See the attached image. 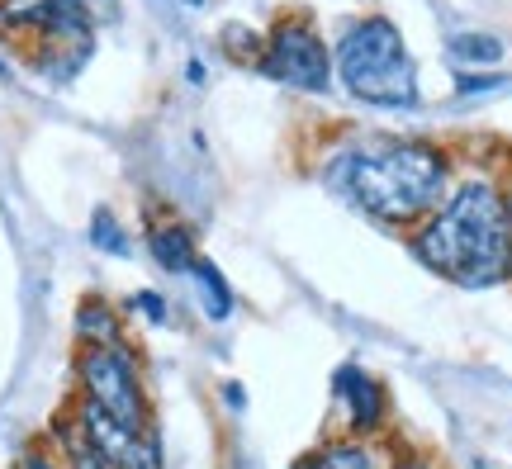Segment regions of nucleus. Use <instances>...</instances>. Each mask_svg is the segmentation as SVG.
<instances>
[{"label": "nucleus", "mask_w": 512, "mask_h": 469, "mask_svg": "<svg viewBox=\"0 0 512 469\" xmlns=\"http://www.w3.org/2000/svg\"><path fill=\"white\" fill-rule=\"evenodd\" d=\"M190 275L200 280V304H204V313L214 318V323H223L228 313H233V289H228V280H223V271L214 266V261H195L190 266Z\"/></svg>", "instance_id": "11"}, {"label": "nucleus", "mask_w": 512, "mask_h": 469, "mask_svg": "<svg viewBox=\"0 0 512 469\" xmlns=\"http://www.w3.org/2000/svg\"><path fill=\"white\" fill-rule=\"evenodd\" d=\"M76 379H81V398L86 403H95L100 413H110L133 436L147 432V389H143V375H138V361H133L128 342L81 346Z\"/></svg>", "instance_id": "4"}, {"label": "nucleus", "mask_w": 512, "mask_h": 469, "mask_svg": "<svg viewBox=\"0 0 512 469\" xmlns=\"http://www.w3.org/2000/svg\"><path fill=\"white\" fill-rule=\"evenodd\" d=\"M337 72L356 100L375 109H413L418 105V67L403 34L389 19H361L337 43Z\"/></svg>", "instance_id": "3"}, {"label": "nucleus", "mask_w": 512, "mask_h": 469, "mask_svg": "<svg viewBox=\"0 0 512 469\" xmlns=\"http://www.w3.org/2000/svg\"><path fill=\"white\" fill-rule=\"evenodd\" d=\"M81 5H86V0H81Z\"/></svg>", "instance_id": "19"}, {"label": "nucleus", "mask_w": 512, "mask_h": 469, "mask_svg": "<svg viewBox=\"0 0 512 469\" xmlns=\"http://www.w3.org/2000/svg\"><path fill=\"white\" fill-rule=\"evenodd\" d=\"M147 247H152V261H157L162 271H171V275H190V266L200 261L195 237H190V228H181V223H162V228H152V233H147Z\"/></svg>", "instance_id": "8"}, {"label": "nucleus", "mask_w": 512, "mask_h": 469, "mask_svg": "<svg viewBox=\"0 0 512 469\" xmlns=\"http://www.w3.org/2000/svg\"><path fill=\"white\" fill-rule=\"evenodd\" d=\"M0 76H5V62H0Z\"/></svg>", "instance_id": "18"}, {"label": "nucleus", "mask_w": 512, "mask_h": 469, "mask_svg": "<svg viewBox=\"0 0 512 469\" xmlns=\"http://www.w3.org/2000/svg\"><path fill=\"white\" fill-rule=\"evenodd\" d=\"M185 5H204V0H185Z\"/></svg>", "instance_id": "17"}, {"label": "nucleus", "mask_w": 512, "mask_h": 469, "mask_svg": "<svg viewBox=\"0 0 512 469\" xmlns=\"http://www.w3.org/2000/svg\"><path fill=\"white\" fill-rule=\"evenodd\" d=\"M451 57L470 62V67H498L503 62V43L494 34H456L451 38Z\"/></svg>", "instance_id": "12"}, {"label": "nucleus", "mask_w": 512, "mask_h": 469, "mask_svg": "<svg viewBox=\"0 0 512 469\" xmlns=\"http://www.w3.org/2000/svg\"><path fill=\"white\" fill-rule=\"evenodd\" d=\"M299 469H380V460L361 441H332V446H318Z\"/></svg>", "instance_id": "10"}, {"label": "nucleus", "mask_w": 512, "mask_h": 469, "mask_svg": "<svg viewBox=\"0 0 512 469\" xmlns=\"http://www.w3.org/2000/svg\"><path fill=\"white\" fill-rule=\"evenodd\" d=\"M53 441H57V460L67 469H124L110 451L95 446L91 436H86V427H81L72 413H62L53 422Z\"/></svg>", "instance_id": "7"}, {"label": "nucleus", "mask_w": 512, "mask_h": 469, "mask_svg": "<svg viewBox=\"0 0 512 469\" xmlns=\"http://www.w3.org/2000/svg\"><path fill=\"white\" fill-rule=\"evenodd\" d=\"M328 181L380 223H418L446 199L451 162L427 143H361L328 166Z\"/></svg>", "instance_id": "2"}, {"label": "nucleus", "mask_w": 512, "mask_h": 469, "mask_svg": "<svg viewBox=\"0 0 512 469\" xmlns=\"http://www.w3.org/2000/svg\"><path fill=\"white\" fill-rule=\"evenodd\" d=\"M76 342L81 346H119L124 342V323L105 299H81L76 308Z\"/></svg>", "instance_id": "9"}, {"label": "nucleus", "mask_w": 512, "mask_h": 469, "mask_svg": "<svg viewBox=\"0 0 512 469\" xmlns=\"http://www.w3.org/2000/svg\"><path fill=\"white\" fill-rule=\"evenodd\" d=\"M413 256L460 289H489L512 275V209L489 181H465L422 218Z\"/></svg>", "instance_id": "1"}, {"label": "nucleus", "mask_w": 512, "mask_h": 469, "mask_svg": "<svg viewBox=\"0 0 512 469\" xmlns=\"http://www.w3.org/2000/svg\"><path fill=\"white\" fill-rule=\"evenodd\" d=\"M275 81H285L294 91H309V95H323L332 86V57H328V43L313 34L309 24L299 19H285L275 24L271 34V48H266V62H261Z\"/></svg>", "instance_id": "5"}, {"label": "nucleus", "mask_w": 512, "mask_h": 469, "mask_svg": "<svg viewBox=\"0 0 512 469\" xmlns=\"http://www.w3.org/2000/svg\"><path fill=\"white\" fill-rule=\"evenodd\" d=\"M133 308H143L152 323H166V299H162V294H138V299H133Z\"/></svg>", "instance_id": "14"}, {"label": "nucleus", "mask_w": 512, "mask_h": 469, "mask_svg": "<svg viewBox=\"0 0 512 469\" xmlns=\"http://www.w3.org/2000/svg\"><path fill=\"white\" fill-rule=\"evenodd\" d=\"M91 242H95V247H105V252H114V256H128V233L119 228V218H114L110 209H95Z\"/></svg>", "instance_id": "13"}, {"label": "nucleus", "mask_w": 512, "mask_h": 469, "mask_svg": "<svg viewBox=\"0 0 512 469\" xmlns=\"http://www.w3.org/2000/svg\"><path fill=\"white\" fill-rule=\"evenodd\" d=\"M494 86H503L498 76H494V81H489V76H484V81H475V76H465V81H460V91H465V95H475V91H494Z\"/></svg>", "instance_id": "16"}, {"label": "nucleus", "mask_w": 512, "mask_h": 469, "mask_svg": "<svg viewBox=\"0 0 512 469\" xmlns=\"http://www.w3.org/2000/svg\"><path fill=\"white\" fill-rule=\"evenodd\" d=\"M19 469H67L62 465V460H57V455H48V451H24V460H19Z\"/></svg>", "instance_id": "15"}, {"label": "nucleus", "mask_w": 512, "mask_h": 469, "mask_svg": "<svg viewBox=\"0 0 512 469\" xmlns=\"http://www.w3.org/2000/svg\"><path fill=\"white\" fill-rule=\"evenodd\" d=\"M332 394H337L342 413H347V432L351 436H370L375 427H380L384 389H380V379L366 375L361 365H342V370L332 375Z\"/></svg>", "instance_id": "6"}]
</instances>
